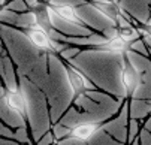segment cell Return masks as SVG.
I'll list each match as a JSON object with an SVG mask.
<instances>
[{"label": "cell", "mask_w": 151, "mask_h": 145, "mask_svg": "<svg viewBox=\"0 0 151 145\" xmlns=\"http://www.w3.org/2000/svg\"><path fill=\"white\" fill-rule=\"evenodd\" d=\"M24 34L30 39V42L37 50H44V51H58L60 50V47L54 42V39L45 30L39 29L37 26L32 29H24Z\"/></svg>", "instance_id": "6da1fadb"}, {"label": "cell", "mask_w": 151, "mask_h": 145, "mask_svg": "<svg viewBox=\"0 0 151 145\" xmlns=\"http://www.w3.org/2000/svg\"><path fill=\"white\" fill-rule=\"evenodd\" d=\"M142 82H144V75H141L139 70H136L132 65L124 61L121 69V84L126 88V93L129 96H133Z\"/></svg>", "instance_id": "7a4b0ae2"}, {"label": "cell", "mask_w": 151, "mask_h": 145, "mask_svg": "<svg viewBox=\"0 0 151 145\" xmlns=\"http://www.w3.org/2000/svg\"><path fill=\"white\" fill-rule=\"evenodd\" d=\"M66 75H68L69 84H70V88H72V96H73V99H75L76 96L84 94L87 90H93V88H94V85L91 84V82L85 78L78 69H75L73 66L66 65Z\"/></svg>", "instance_id": "3957f363"}, {"label": "cell", "mask_w": 151, "mask_h": 145, "mask_svg": "<svg viewBox=\"0 0 151 145\" xmlns=\"http://www.w3.org/2000/svg\"><path fill=\"white\" fill-rule=\"evenodd\" d=\"M100 124L96 121H84V123H78L69 130V138L76 139L79 142H85L91 139L99 130H100Z\"/></svg>", "instance_id": "277c9868"}, {"label": "cell", "mask_w": 151, "mask_h": 145, "mask_svg": "<svg viewBox=\"0 0 151 145\" xmlns=\"http://www.w3.org/2000/svg\"><path fill=\"white\" fill-rule=\"evenodd\" d=\"M5 102H6L8 108H11L12 111L18 112L21 117L26 120V117H27V103H26L24 96L21 94L19 91H17L15 88L8 90L5 93Z\"/></svg>", "instance_id": "5b68a950"}, {"label": "cell", "mask_w": 151, "mask_h": 145, "mask_svg": "<svg viewBox=\"0 0 151 145\" xmlns=\"http://www.w3.org/2000/svg\"><path fill=\"white\" fill-rule=\"evenodd\" d=\"M33 15H35V19H36V26L42 30H45L47 33H50L52 30V19H51V15H50V9L45 3H40L37 6H35L32 9Z\"/></svg>", "instance_id": "8992f818"}, {"label": "cell", "mask_w": 151, "mask_h": 145, "mask_svg": "<svg viewBox=\"0 0 151 145\" xmlns=\"http://www.w3.org/2000/svg\"><path fill=\"white\" fill-rule=\"evenodd\" d=\"M93 5L106 17L109 18L112 24H117L120 23L121 19V8L118 5H115V2H111V0H106V2H93Z\"/></svg>", "instance_id": "52a82bcc"}, {"label": "cell", "mask_w": 151, "mask_h": 145, "mask_svg": "<svg viewBox=\"0 0 151 145\" xmlns=\"http://www.w3.org/2000/svg\"><path fill=\"white\" fill-rule=\"evenodd\" d=\"M127 42L118 36V33L115 36H112L111 39H106L103 44L94 47L96 50H103V51H108V52H117V54H123L126 50H127Z\"/></svg>", "instance_id": "ba28073f"}, {"label": "cell", "mask_w": 151, "mask_h": 145, "mask_svg": "<svg viewBox=\"0 0 151 145\" xmlns=\"http://www.w3.org/2000/svg\"><path fill=\"white\" fill-rule=\"evenodd\" d=\"M54 12H55L61 19H64L66 23H69V24H75V26H81V27H82L81 18L78 17L76 11H75L72 6H69V5H58V6L54 8Z\"/></svg>", "instance_id": "9c48e42d"}, {"label": "cell", "mask_w": 151, "mask_h": 145, "mask_svg": "<svg viewBox=\"0 0 151 145\" xmlns=\"http://www.w3.org/2000/svg\"><path fill=\"white\" fill-rule=\"evenodd\" d=\"M118 36H120V37H123V39L126 40V42L129 44V42H132V40H135V39H138V37H139V30H138V29H135V27H132V26H127V27L120 29Z\"/></svg>", "instance_id": "30bf717a"}, {"label": "cell", "mask_w": 151, "mask_h": 145, "mask_svg": "<svg viewBox=\"0 0 151 145\" xmlns=\"http://www.w3.org/2000/svg\"><path fill=\"white\" fill-rule=\"evenodd\" d=\"M142 32H144V34L147 36V39H151V23H150V24H147V26L144 27V30H142Z\"/></svg>", "instance_id": "8fae6325"}]
</instances>
